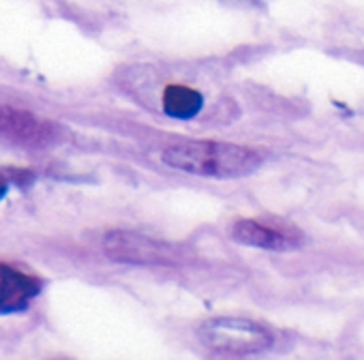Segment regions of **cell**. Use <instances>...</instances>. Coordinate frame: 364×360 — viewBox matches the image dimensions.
<instances>
[{
  "mask_svg": "<svg viewBox=\"0 0 364 360\" xmlns=\"http://www.w3.org/2000/svg\"><path fill=\"white\" fill-rule=\"evenodd\" d=\"M163 163L204 178H242L262 165L259 152L230 142H180L163 150Z\"/></svg>",
  "mask_w": 364,
  "mask_h": 360,
  "instance_id": "6da1fadb",
  "label": "cell"
},
{
  "mask_svg": "<svg viewBox=\"0 0 364 360\" xmlns=\"http://www.w3.org/2000/svg\"><path fill=\"white\" fill-rule=\"evenodd\" d=\"M198 337L206 349L225 356L257 354L274 343L266 326L245 317H213L200 326Z\"/></svg>",
  "mask_w": 364,
  "mask_h": 360,
  "instance_id": "7a4b0ae2",
  "label": "cell"
},
{
  "mask_svg": "<svg viewBox=\"0 0 364 360\" xmlns=\"http://www.w3.org/2000/svg\"><path fill=\"white\" fill-rule=\"evenodd\" d=\"M103 251L114 262L124 264H159L169 266L182 260V249L171 243L150 238L146 234L114 230L103 240Z\"/></svg>",
  "mask_w": 364,
  "mask_h": 360,
  "instance_id": "3957f363",
  "label": "cell"
},
{
  "mask_svg": "<svg viewBox=\"0 0 364 360\" xmlns=\"http://www.w3.org/2000/svg\"><path fill=\"white\" fill-rule=\"evenodd\" d=\"M54 137L56 127L50 120H41L31 112L11 105H0V139L18 146L41 148L52 144Z\"/></svg>",
  "mask_w": 364,
  "mask_h": 360,
  "instance_id": "277c9868",
  "label": "cell"
},
{
  "mask_svg": "<svg viewBox=\"0 0 364 360\" xmlns=\"http://www.w3.org/2000/svg\"><path fill=\"white\" fill-rule=\"evenodd\" d=\"M39 292L41 281L37 277L0 262V313L26 311Z\"/></svg>",
  "mask_w": 364,
  "mask_h": 360,
  "instance_id": "5b68a950",
  "label": "cell"
},
{
  "mask_svg": "<svg viewBox=\"0 0 364 360\" xmlns=\"http://www.w3.org/2000/svg\"><path fill=\"white\" fill-rule=\"evenodd\" d=\"M232 236L249 247L270 249V251H291L300 247V236L296 230H277L253 219H242L234 226Z\"/></svg>",
  "mask_w": 364,
  "mask_h": 360,
  "instance_id": "8992f818",
  "label": "cell"
},
{
  "mask_svg": "<svg viewBox=\"0 0 364 360\" xmlns=\"http://www.w3.org/2000/svg\"><path fill=\"white\" fill-rule=\"evenodd\" d=\"M163 112L176 120H193L204 107V95L185 84H169L161 95Z\"/></svg>",
  "mask_w": 364,
  "mask_h": 360,
  "instance_id": "52a82bcc",
  "label": "cell"
},
{
  "mask_svg": "<svg viewBox=\"0 0 364 360\" xmlns=\"http://www.w3.org/2000/svg\"><path fill=\"white\" fill-rule=\"evenodd\" d=\"M9 187H11V176H9V169H0V202L5 200V196L9 194Z\"/></svg>",
  "mask_w": 364,
  "mask_h": 360,
  "instance_id": "ba28073f",
  "label": "cell"
}]
</instances>
